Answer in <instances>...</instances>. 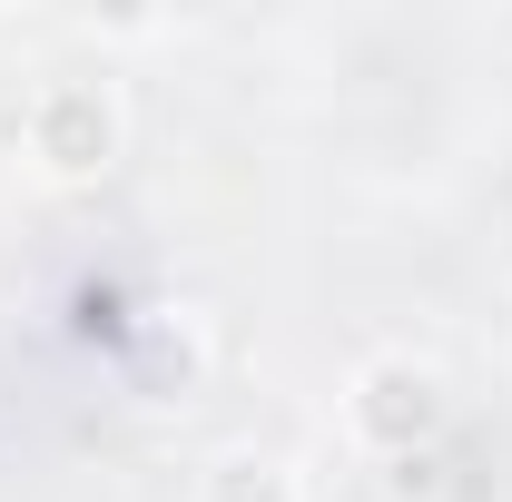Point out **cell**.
Returning <instances> with one entry per match:
<instances>
[{
    "label": "cell",
    "instance_id": "1",
    "mask_svg": "<svg viewBox=\"0 0 512 502\" xmlns=\"http://www.w3.org/2000/svg\"><path fill=\"white\" fill-rule=\"evenodd\" d=\"M355 424H365V434H404V424L424 434V424H434V375L375 365V375H365V404H355Z\"/></svg>",
    "mask_w": 512,
    "mask_h": 502
},
{
    "label": "cell",
    "instance_id": "2",
    "mask_svg": "<svg viewBox=\"0 0 512 502\" xmlns=\"http://www.w3.org/2000/svg\"><path fill=\"white\" fill-rule=\"evenodd\" d=\"M207 502H296V483H286V463H266V453H227V463L207 473Z\"/></svg>",
    "mask_w": 512,
    "mask_h": 502
}]
</instances>
